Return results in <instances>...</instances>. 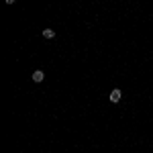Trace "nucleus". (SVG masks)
Listing matches in <instances>:
<instances>
[{
    "label": "nucleus",
    "mask_w": 153,
    "mask_h": 153,
    "mask_svg": "<svg viewBox=\"0 0 153 153\" xmlns=\"http://www.w3.org/2000/svg\"><path fill=\"white\" fill-rule=\"evenodd\" d=\"M120 96H123V92H120V90H112V92H110V102H112V104H118V102H120Z\"/></svg>",
    "instance_id": "obj_1"
},
{
    "label": "nucleus",
    "mask_w": 153,
    "mask_h": 153,
    "mask_svg": "<svg viewBox=\"0 0 153 153\" xmlns=\"http://www.w3.org/2000/svg\"><path fill=\"white\" fill-rule=\"evenodd\" d=\"M45 80V71H41V70H37L35 74H33V82H37V84H41Z\"/></svg>",
    "instance_id": "obj_2"
},
{
    "label": "nucleus",
    "mask_w": 153,
    "mask_h": 153,
    "mask_svg": "<svg viewBox=\"0 0 153 153\" xmlns=\"http://www.w3.org/2000/svg\"><path fill=\"white\" fill-rule=\"evenodd\" d=\"M41 35L45 37V39H53V37H55V31H53V29H43Z\"/></svg>",
    "instance_id": "obj_3"
}]
</instances>
